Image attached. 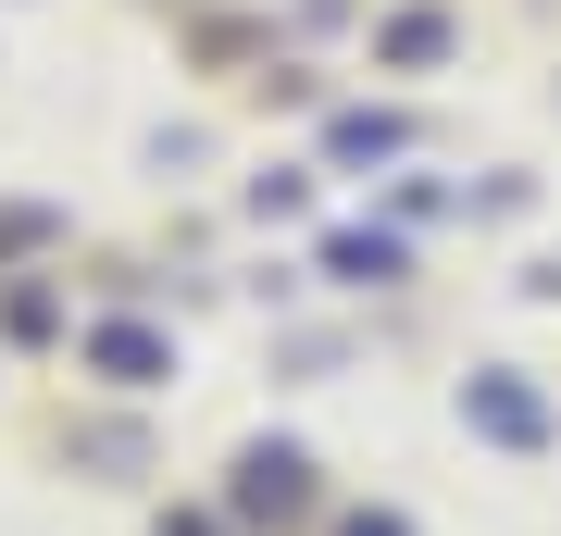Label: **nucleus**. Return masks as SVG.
Segmentation results:
<instances>
[{
  "instance_id": "9b49d317",
  "label": "nucleus",
  "mask_w": 561,
  "mask_h": 536,
  "mask_svg": "<svg viewBox=\"0 0 561 536\" xmlns=\"http://www.w3.org/2000/svg\"><path fill=\"white\" fill-rule=\"evenodd\" d=\"M524 299H561V250H549V262H537V275H524Z\"/></svg>"
},
{
  "instance_id": "f257e3e1",
  "label": "nucleus",
  "mask_w": 561,
  "mask_h": 536,
  "mask_svg": "<svg viewBox=\"0 0 561 536\" xmlns=\"http://www.w3.org/2000/svg\"><path fill=\"white\" fill-rule=\"evenodd\" d=\"M225 512H238V524H300V512H312V449H300V437H250Z\"/></svg>"
},
{
  "instance_id": "ddd939ff",
  "label": "nucleus",
  "mask_w": 561,
  "mask_h": 536,
  "mask_svg": "<svg viewBox=\"0 0 561 536\" xmlns=\"http://www.w3.org/2000/svg\"><path fill=\"white\" fill-rule=\"evenodd\" d=\"M162 536H225V524L213 512H162Z\"/></svg>"
},
{
  "instance_id": "f03ea898",
  "label": "nucleus",
  "mask_w": 561,
  "mask_h": 536,
  "mask_svg": "<svg viewBox=\"0 0 561 536\" xmlns=\"http://www.w3.org/2000/svg\"><path fill=\"white\" fill-rule=\"evenodd\" d=\"M424 125L400 113V100H337L324 113V175H387V162H412Z\"/></svg>"
},
{
  "instance_id": "f8f14e48",
  "label": "nucleus",
  "mask_w": 561,
  "mask_h": 536,
  "mask_svg": "<svg viewBox=\"0 0 561 536\" xmlns=\"http://www.w3.org/2000/svg\"><path fill=\"white\" fill-rule=\"evenodd\" d=\"M350 536H412V524L400 512H350Z\"/></svg>"
},
{
  "instance_id": "9d476101",
  "label": "nucleus",
  "mask_w": 561,
  "mask_h": 536,
  "mask_svg": "<svg viewBox=\"0 0 561 536\" xmlns=\"http://www.w3.org/2000/svg\"><path fill=\"white\" fill-rule=\"evenodd\" d=\"M524 199H537V175H524V162H500V175H486V187H461V213H486V225H512Z\"/></svg>"
},
{
  "instance_id": "7ed1b4c3",
  "label": "nucleus",
  "mask_w": 561,
  "mask_h": 536,
  "mask_svg": "<svg viewBox=\"0 0 561 536\" xmlns=\"http://www.w3.org/2000/svg\"><path fill=\"white\" fill-rule=\"evenodd\" d=\"M76 362L101 387H162V375H175V338H162L150 312H101V324H76Z\"/></svg>"
},
{
  "instance_id": "0eeeda50",
  "label": "nucleus",
  "mask_w": 561,
  "mask_h": 536,
  "mask_svg": "<svg viewBox=\"0 0 561 536\" xmlns=\"http://www.w3.org/2000/svg\"><path fill=\"white\" fill-rule=\"evenodd\" d=\"M0 338H13V350L62 338V275H0Z\"/></svg>"
},
{
  "instance_id": "6e6552de",
  "label": "nucleus",
  "mask_w": 561,
  "mask_h": 536,
  "mask_svg": "<svg viewBox=\"0 0 561 536\" xmlns=\"http://www.w3.org/2000/svg\"><path fill=\"white\" fill-rule=\"evenodd\" d=\"M50 250H62V213H50V199H0V275H38Z\"/></svg>"
},
{
  "instance_id": "423d86ee",
  "label": "nucleus",
  "mask_w": 561,
  "mask_h": 536,
  "mask_svg": "<svg viewBox=\"0 0 561 536\" xmlns=\"http://www.w3.org/2000/svg\"><path fill=\"white\" fill-rule=\"evenodd\" d=\"M461 424H474V437H512V449H537V437H549V412H537V387H524L512 362H486V375L461 387Z\"/></svg>"
},
{
  "instance_id": "20e7f679",
  "label": "nucleus",
  "mask_w": 561,
  "mask_h": 536,
  "mask_svg": "<svg viewBox=\"0 0 561 536\" xmlns=\"http://www.w3.org/2000/svg\"><path fill=\"white\" fill-rule=\"evenodd\" d=\"M449 50H461L449 0H387V13H375V76H437Z\"/></svg>"
},
{
  "instance_id": "39448f33",
  "label": "nucleus",
  "mask_w": 561,
  "mask_h": 536,
  "mask_svg": "<svg viewBox=\"0 0 561 536\" xmlns=\"http://www.w3.org/2000/svg\"><path fill=\"white\" fill-rule=\"evenodd\" d=\"M312 275H324V287H400V275H412V225H324Z\"/></svg>"
},
{
  "instance_id": "1a4fd4ad",
  "label": "nucleus",
  "mask_w": 561,
  "mask_h": 536,
  "mask_svg": "<svg viewBox=\"0 0 561 536\" xmlns=\"http://www.w3.org/2000/svg\"><path fill=\"white\" fill-rule=\"evenodd\" d=\"M312 175H324V162H262V175L238 187L250 225H300V213H312Z\"/></svg>"
}]
</instances>
